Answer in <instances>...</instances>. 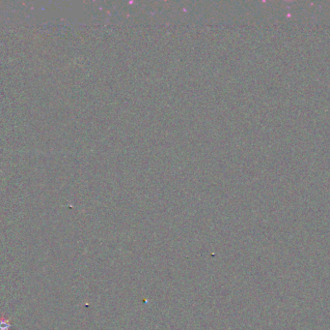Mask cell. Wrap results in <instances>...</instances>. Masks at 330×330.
Here are the masks:
<instances>
[{
  "instance_id": "cell-1",
  "label": "cell",
  "mask_w": 330,
  "mask_h": 330,
  "mask_svg": "<svg viewBox=\"0 0 330 330\" xmlns=\"http://www.w3.org/2000/svg\"><path fill=\"white\" fill-rule=\"evenodd\" d=\"M11 324H9L8 320H6L4 319H0V330H9Z\"/></svg>"
}]
</instances>
